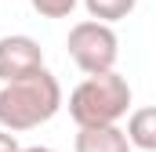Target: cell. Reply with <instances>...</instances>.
I'll return each instance as SVG.
<instances>
[{"label":"cell","mask_w":156,"mask_h":152,"mask_svg":"<svg viewBox=\"0 0 156 152\" xmlns=\"http://www.w3.org/2000/svg\"><path fill=\"white\" fill-rule=\"evenodd\" d=\"M22 149V145H18V141H15V134H11V130H4V127H0V152H18Z\"/></svg>","instance_id":"9c48e42d"},{"label":"cell","mask_w":156,"mask_h":152,"mask_svg":"<svg viewBox=\"0 0 156 152\" xmlns=\"http://www.w3.org/2000/svg\"><path fill=\"white\" fill-rule=\"evenodd\" d=\"M58 109H62V83L47 69L7 80L0 87V127L11 134L33 130L40 123L55 119Z\"/></svg>","instance_id":"6da1fadb"},{"label":"cell","mask_w":156,"mask_h":152,"mask_svg":"<svg viewBox=\"0 0 156 152\" xmlns=\"http://www.w3.org/2000/svg\"><path fill=\"white\" fill-rule=\"evenodd\" d=\"M127 141L131 149H142V152H153L156 149V109L145 105V109H134L131 119H127Z\"/></svg>","instance_id":"8992f818"},{"label":"cell","mask_w":156,"mask_h":152,"mask_svg":"<svg viewBox=\"0 0 156 152\" xmlns=\"http://www.w3.org/2000/svg\"><path fill=\"white\" fill-rule=\"evenodd\" d=\"M76 152H131V141L116 123H98V127H80Z\"/></svg>","instance_id":"5b68a950"},{"label":"cell","mask_w":156,"mask_h":152,"mask_svg":"<svg viewBox=\"0 0 156 152\" xmlns=\"http://www.w3.org/2000/svg\"><path fill=\"white\" fill-rule=\"evenodd\" d=\"M40 18H69L80 0H29Z\"/></svg>","instance_id":"ba28073f"},{"label":"cell","mask_w":156,"mask_h":152,"mask_svg":"<svg viewBox=\"0 0 156 152\" xmlns=\"http://www.w3.org/2000/svg\"><path fill=\"white\" fill-rule=\"evenodd\" d=\"M44 69V51L33 36L15 33V36H0V83L18 80Z\"/></svg>","instance_id":"277c9868"},{"label":"cell","mask_w":156,"mask_h":152,"mask_svg":"<svg viewBox=\"0 0 156 152\" xmlns=\"http://www.w3.org/2000/svg\"><path fill=\"white\" fill-rule=\"evenodd\" d=\"M131 109V83L116 69L91 73L80 80L69 94V116L76 127H98V123H120Z\"/></svg>","instance_id":"7a4b0ae2"},{"label":"cell","mask_w":156,"mask_h":152,"mask_svg":"<svg viewBox=\"0 0 156 152\" xmlns=\"http://www.w3.org/2000/svg\"><path fill=\"white\" fill-rule=\"evenodd\" d=\"M18 152H55V149H44V145H33V149H18Z\"/></svg>","instance_id":"30bf717a"},{"label":"cell","mask_w":156,"mask_h":152,"mask_svg":"<svg viewBox=\"0 0 156 152\" xmlns=\"http://www.w3.org/2000/svg\"><path fill=\"white\" fill-rule=\"evenodd\" d=\"M83 7H87V15L91 18H98V22H120V18H127L134 7H138V0H83Z\"/></svg>","instance_id":"52a82bcc"},{"label":"cell","mask_w":156,"mask_h":152,"mask_svg":"<svg viewBox=\"0 0 156 152\" xmlns=\"http://www.w3.org/2000/svg\"><path fill=\"white\" fill-rule=\"evenodd\" d=\"M66 51L69 58L76 62L80 73H105L116 65V54H120V40L113 33L109 22H98V18H87V22H76L66 36Z\"/></svg>","instance_id":"3957f363"}]
</instances>
